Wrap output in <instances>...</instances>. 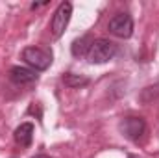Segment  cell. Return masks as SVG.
Masks as SVG:
<instances>
[{"instance_id": "1", "label": "cell", "mask_w": 159, "mask_h": 158, "mask_svg": "<svg viewBox=\"0 0 159 158\" xmlns=\"http://www.w3.org/2000/svg\"><path fill=\"white\" fill-rule=\"evenodd\" d=\"M117 54V45L109 39H96L93 41L87 60L89 63H106L109 60H113Z\"/></svg>"}, {"instance_id": "2", "label": "cell", "mask_w": 159, "mask_h": 158, "mask_svg": "<svg viewBox=\"0 0 159 158\" xmlns=\"http://www.w3.org/2000/svg\"><path fill=\"white\" fill-rule=\"evenodd\" d=\"M22 60L34 71H44L52 65V52L41 47H28L22 50Z\"/></svg>"}, {"instance_id": "3", "label": "cell", "mask_w": 159, "mask_h": 158, "mask_svg": "<svg viewBox=\"0 0 159 158\" xmlns=\"http://www.w3.org/2000/svg\"><path fill=\"white\" fill-rule=\"evenodd\" d=\"M70 15H72V4L70 2H61L52 17V24H50V30H52V36L57 39L63 36L69 21H70Z\"/></svg>"}, {"instance_id": "4", "label": "cell", "mask_w": 159, "mask_h": 158, "mask_svg": "<svg viewBox=\"0 0 159 158\" xmlns=\"http://www.w3.org/2000/svg\"><path fill=\"white\" fill-rule=\"evenodd\" d=\"M120 132H122L128 140L139 141V140L144 136V132H146V123H144L143 117H135V116L126 117V119L120 121Z\"/></svg>"}, {"instance_id": "5", "label": "cell", "mask_w": 159, "mask_h": 158, "mask_svg": "<svg viewBox=\"0 0 159 158\" xmlns=\"http://www.w3.org/2000/svg\"><path fill=\"white\" fill-rule=\"evenodd\" d=\"M109 32L117 37L128 39L133 34V19L128 13H117L111 21H109Z\"/></svg>"}, {"instance_id": "6", "label": "cell", "mask_w": 159, "mask_h": 158, "mask_svg": "<svg viewBox=\"0 0 159 158\" xmlns=\"http://www.w3.org/2000/svg\"><path fill=\"white\" fill-rule=\"evenodd\" d=\"M9 80L17 86H28V84H34L37 80V75L34 69H28V67H11Z\"/></svg>"}, {"instance_id": "7", "label": "cell", "mask_w": 159, "mask_h": 158, "mask_svg": "<svg viewBox=\"0 0 159 158\" xmlns=\"http://www.w3.org/2000/svg\"><path fill=\"white\" fill-rule=\"evenodd\" d=\"M17 145L20 147H28L32 143V138H34V125L32 123H22L20 126L15 128V134H13Z\"/></svg>"}, {"instance_id": "8", "label": "cell", "mask_w": 159, "mask_h": 158, "mask_svg": "<svg viewBox=\"0 0 159 158\" xmlns=\"http://www.w3.org/2000/svg\"><path fill=\"white\" fill-rule=\"evenodd\" d=\"M91 45H93V39L89 37V36H83V37H80L72 43V54L76 56V58H81V56H87L89 54V48H91Z\"/></svg>"}, {"instance_id": "9", "label": "cell", "mask_w": 159, "mask_h": 158, "mask_svg": "<svg viewBox=\"0 0 159 158\" xmlns=\"http://www.w3.org/2000/svg\"><path fill=\"white\" fill-rule=\"evenodd\" d=\"M63 82H65L67 86H70V87H80V86H85L89 80L83 78V77H78V75H72V73H67V75L63 77Z\"/></svg>"}, {"instance_id": "10", "label": "cell", "mask_w": 159, "mask_h": 158, "mask_svg": "<svg viewBox=\"0 0 159 158\" xmlns=\"http://www.w3.org/2000/svg\"><path fill=\"white\" fill-rule=\"evenodd\" d=\"M32 158H50V156H46V155H37V156H32Z\"/></svg>"}, {"instance_id": "11", "label": "cell", "mask_w": 159, "mask_h": 158, "mask_svg": "<svg viewBox=\"0 0 159 158\" xmlns=\"http://www.w3.org/2000/svg\"><path fill=\"white\" fill-rule=\"evenodd\" d=\"M128 158H139V156H133V155H131V156H128Z\"/></svg>"}]
</instances>
